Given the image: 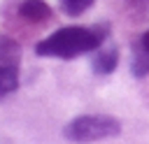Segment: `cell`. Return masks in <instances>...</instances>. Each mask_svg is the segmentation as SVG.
<instances>
[{
    "instance_id": "cell-2",
    "label": "cell",
    "mask_w": 149,
    "mask_h": 144,
    "mask_svg": "<svg viewBox=\"0 0 149 144\" xmlns=\"http://www.w3.org/2000/svg\"><path fill=\"white\" fill-rule=\"evenodd\" d=\"M121 125L116 118L105 116V114H86V116H77L65 125V137L72 142H95V139H105V137H114L119 135Z\"/></svg>"
},
{
    "instance_id": "cell-7",
    "label": "cell",
    "mask_w": 149,
    "mask_h": 144,
    "mask_svg": "<svg viewBox=\"0 0 149 144\" xmlns=\"http://www.w3.org/2000/svg\"><path fill=\"white\" fill-rule=\"evenodd\" d=\"M130 2H133V7L137 12H142L144 16H149V0H130Z\"/></svg>"
},
{
    "instance_id": "cell-8",
    "label": "cell",
    "mask_w": 149,
    "mask_h": 144,
    "mask_svg": "<svg viewBox=\"0 0 149 144\" xmlns=\"http://www.w3.org/2000/svg\"><path fill=\"white\" fill-rule=\"evenodd\" d=\"M137 49H142V51L149 56V30H147V33L140 37V46H137Z\"/></svg>"
},
{
    "instance_id": "cell-4",
    "label": "cell",
    "mask_w": 149,
    "mask_h": 144,
    "mask_svg": "<svg viewBox=\"0 0 149 144\" xmlns=\"http://www.w3.org/2000/svg\"><path fill=\"white\" fill-rule=\"evenodd\" d=\"M116 60H119V51H116L114 46L95 49V56H93V70L100 72V74H109V72L116 67Z\"/></svg>"
},
{
    "instance_id": "cell-5",
    "label": "cell",
    "mask_w": 149,
    "mask_h": 144,
    "mask_svg": "<svg viewBox=\"0 0 149 144\" xmlns=\"http://www.w3.org/2000/svg\"><path fill=\"white\" fill-rule=\"evenodd\" d=\"M19 88V72L14 65H0V100Z\"/></svg>"
},
{
    "instance_id": "cell-1",
    "label": "cell",
    "mask_w": 149,
    "mask_h": 144,
    "mask_svg": "<svg viewBox=\"0 0 149 144\" xmlns=\"http://www.w3.org/2000/svg\"><path fill=\"white\" fill-rule=\"evenodd\" d=\"M105 37H107V28L105 26H93V28L68 26V28H61V30L51 33L42 42H37L35 53L44 56V58L70 60V58H77L81 53L100 49V44L105 42Z\"/></svg>"
},
{
    "instance_id": "cell-6",
    "label": "cell",
    "mask_w": 149,
    "mask_h": 144,
    "mask_svg": "<svg viewBox=\"0 0 149 144\" xmlns=\"http://www.w3.org/2000/svg\"><path fill=\"white\" fill-rule=\"evenodd\" d=\"M93 2H95V0H61V7H63L65 14H70V16H79V14H84Z\"/></svg>"
},
{
    "instance_id": "cell-3",
    "label": "cell",
    "mask_w": 149,
    "mask_h": 144,
    "mask_svg": "<svg viewBox=\"0 0 149 144\" xmlns=\"http://www.w3.org/2000/svg\"><path fill=\"white\" fill-rule=\"evenodd\" d=\"M19 14L30 23H44V21L51 19V9L44 0H26L19 7Z\"/></svg>"
}]
</instances>
